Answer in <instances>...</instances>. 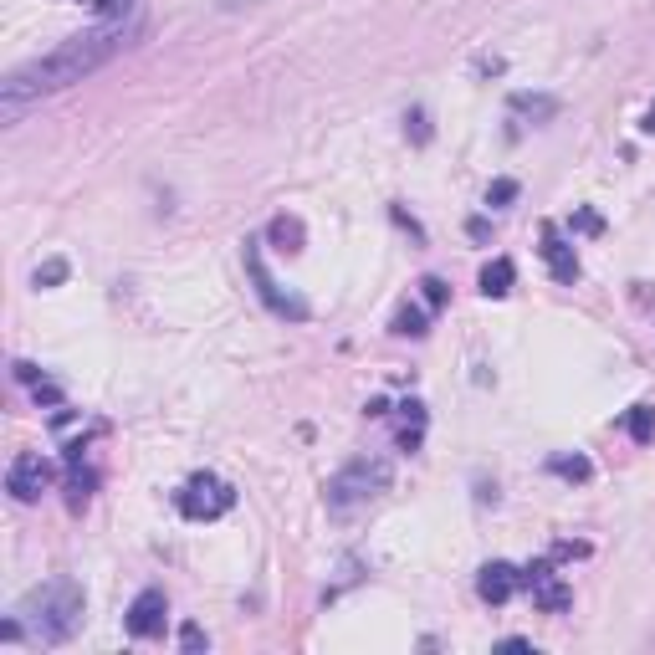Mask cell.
Instances as JSON below:
<instances>
[{
  "label": "cell",
  "instance_id": "cell-1",
  "mask_svg": "<svg viewBox=\"0 0 655 655\" xmlns=\"http://www.w3.org/2000/svg\"><path fill=\"white\" fill-rule=\"evenodd\" d=\"M139 31H144L139 11H128V16H108V21H98L93 31L67 36L62 47H52L47 57H36V62L16 67L6 82H0V123H16L31 103H41L47 93H62V87L82 82L87 72L108 67L123 47H134V36H139Z\"/></svg>",
  "mask_w": 655,
  "mask_h": 655
},
{
  "label": "cell",
  "instance_id": "cell-20",
  "mask_svg": "<svg viewBox=\"0 0 655 655\" xmlns=\"http://www.w3.org/2000/svg\"><path fill=\"white\" fill-rule=\"evenodd\" d=\"M512 200H517V180H497L487 190V205H512Z\"/></svg>",
  "mask_w": 655,
  "mask_h": 655
},
{
  "label": "cell",
  "instance_id": "cell-3",
  "mask_svg": "<svg viewBox=\"0 0 655 655\" xmlns=\"http://www.w3.org/2000/svg\"><path fill=\"white\" fill-rule=\"evenodd\" d=\"M389 476H395V466H389L384 456H359V461H348L333 482H328V507L333 512H354L364 502H374L384 487H389Z\"/></svg>",
  "mask_w": 655,
  "mask_h": 655
},
{
  "label": "cell",
  "instance_id": "cell-7",
  "mask_svg": "<svg viewBox=\"0 0 655 655\" xmlns=\"http://www.w3.org/2000/svg\"><path fill=\"white\" fill-rule=\"evenodd\" d=\"M522 584L533 589V604L543 609V615H563V609L574 604L569 584L553 574V563H528V569H522Z\"/></svg>",
  "mask_w": 655,
  "mask_h": 655
},
{
  "label": "cell",
  "instance_id": "cell-18",
  "mask_svg": "<svg viewBox=\"0 0 655 655\" xmlns=\"http://www.w3.org/2000/svg\"><path fill=\"white\" fill-rule=\"evenodd\" d=\"M553 98H533V93H517L512 98V113H533V118H553Z\"/></svg>",
  "mask_w": 655,
  "mask_h": 655
},
{
  "label": "cell",
  "instance_id": "cell-16",
  "mask_svg": "<svg viewBox=\"0 0 655 655\" xmlns=\"http://www.w3.org/2000/svg\"><path fill=\"white\" fill-rule=\"evenodd\" d=\"M272 241L282 251H302V221H297V215H277V221H272Z\"/></svg>",
  "mask_w": 655,
  "mask_h": 655
},
{
  "label": "cell",
  "instance_id": "cell-21",
  "mask_svg": "<svg viewBox=\"0 0 655 655\" xmlns=\"http://www.w3.org/2000/svg\"><path fill=\"white\" fill-rule=\"evenodd\" d=\"M405 134H410L415 144H425V139H430V123H425V113H420V108L405 118Z\"/></svg>",
  "mask_w": 655,
  "mask_h": 655
},
{
  "label": "cell",
  "instance_id": "cell-13",
  "mask_svg": "<svg viewBox=\"0 0 655 655\" xmlns=\"http://www.w3.org/2000/svg\"><path fill=\"white\" fill-rule=\"evenodd\" d=\"M625 430H630L635 446H650V441H655V405H635V410L625 415Z\"/></svg>",
  "mask_w": 655,
  "mask_h": 655
},
{
  "label": "cell",
  "instance_id": "cell-17",
  "mask_svg": "<svg viewBox=\"0 0 655 655\" xmlns=\"http://www.w3.org/2000/svg\"><path fill=\"white\" fill-rule=\"evenodd\" d=\"M425 313H430V308H415V302H405V308L395 313V333H400V338H420V333H425Z\"/></svg>",
  "mask_w": 655,
  "mask_h": 655
},
{
  "label": "cell",
  "instance_id": "cell-12",
  "mask_svg": "<svg viewBox=\"0 0 655 655\" xmlns=\"http://www.w3.org/2000/svg\"><path fill=\"white\" fill-rule=\"evenodd\" d=\"M548 471H553V476H563V482H589V476H594V461L574 451V456H553V461H548Z\"/></svg>",
  "mask_w": 655,
  "mask_h": 655
},
{
  "label": "cell",
  "instance_id": "cell-24",
  "mask_svg": "<svg viewBox=\"0 0 655 655\" xmlns=\"http://www.w3.org/2000/svg\"><path fill=\"white\" fill-rule=\"evenodd\" d=\"M180 645H185V650H205L210 640H205V630H200V625H185V630H180Z\"/></svg>",
  "mask_w": 655,
  "mask_h": 655
},
{
  "label": "cell",
  "instance_id": "cell-11",
  "mask_svg": "<svg viewBox=\"0 0 655 655\" xmlns=\"http://www.w3.org/2000/svg\"><path fill=\"white\" fill-rule=\"evenodd\" d=\"M512 282H517V272H512L507 256H497V261H487V267H482V297H507Z\"/></svg>",
  "mask_w": 655,
  "mask_h": 655
},
{
  "label": "cell",
  "instance_id": "cell-9",
  "mask_svg": "<svg viewBox=\"0 0 655 655\" xmlns=\"http://www.w3.org/2000/svg\"><path fill=\"white\" fill-rule=\"evenodd\" d=\"M543 261H548L553 282H563V287H574V282H579V256H574V241H563V231H558L553 221L543 226Z\"/></svg>",
  "mask_w": 655,
  "mask_h": 655
},
{
  "label": "cell",
  "instance_id": "cell-5",
  "mask_svg": "<svg viewBox=\"0 0 655 655\" xmlns=\"http://www.w3.org/2000/svg\"><path fill=\"white\" fill-rule=\"evenodd\" d=\"M261 241H246V272H251V282H256V292H261V302L277 313V318H292V323H302L308 318V302H302L297 292H287L272 272H267V261H261V251H256Z\"/></svg>",
  "mask_w": 655,
  "mask_h": 655
},
{
  "label": "cell",
  "instance_id": "cell-6",
  "mask_svg": "<svg viewBox=\"0 0 655 655\" xmlns=\"http://www.w3.org/2000/svg\"><path fill=\"white\" fill-rule=\"evenodd\" d=\"M47 487H52V461L36 456V451H21V456L11 461V471H6V492H11L16 502H36Z\"/></svg>",
  "mask_w": 655,
  "mask_h": 655
},
{
  "label": "cell",
  "instance_id": "cell-4",
  "mask_svg": "<svg viewBox=\"0 0 655 655\" xmlns=\"http://www.w3.org/2000/svg\"><path fill=\"white\" fill-rule=\"evenodd\" d=\"M174 507H180V517H190V522H215V517H226L236 507V492H231V482L205 471V476H190V482L174 492Z\"/></svg>",
  "mask_w": 655,
  "mask_h": 655
},
{
  "label": "cell",
  "instance_id": "cell-28",
  "mask_svg": "<svg viewBox=\"0 0 655 655\" xmlns=\"http://www.w3.org/2000/svg\"><path fill=\"white\" fill-rule=\"evenodd\" d=\"M645 134H655V108L645 113Z\"/></svg>",
  "mask_w": 655,
  "mask_h": 655
},
{
  "label": "cell",
  "instance_id": "cell-27",
  "mask_svg": "<svg viewBox=\"0 0 655 655\" xmlns=\"http://www.w3.org/2000/svg\"><path fill=\"white\" fill-rule=\"evenodd\" d=\"M241 6H256V0H221V11H241Z\"/></svg>",
  "mask_w": 655,
  "mask_h": 655
},
{
  "label": "cell",
  "instance_id": "cell-26",
  "mask_svg": "<svg viewBox=\"0 0 655 655\" xmlns=\"http://www.w3.org/2000/svg\"><path fill=\"white\" fill-rule=\"evenodd\" d=\"M589 553V543H558L553 548V558H584Z\"/></svg>",
  "mask_w": 655,
  "mask_h": 655
},
{
  "label": "cell",
  "instance_id": "cell-25",
  "mask_svg": "<svg viewBox=\"0 0 655 655\" xmlns=\"http://www.w3.org/2000/svg\"><path fill=\"white\" fill-rule=\"evenodd\" d=\"M87 6H98L108 16H128V11H134V0H87Z\"/></svg>",
  "mask_w": 655,
  "mask_h": 655
},
{
  "label": "cell",
  "instance_id": "cell-10",
  "mask_svg": "<svg viewBox=\"0 0 655 655\" xmlns=\"http://www.w3.org/2000/svg\"><path fill=\"white\" fill-rule=\"evenodd\" d=\"M517 584H522V569H512V563H502V558L476 574V594H482L487 604H507L517 594Z\"/></svg>",
  "mask_w": 655,
  "mask_h": 655
},
{
  "label": "cell",
  "instance_id": "cell-2",
  "mask_svg": "<svg viewBox=\"0 0 655 655\" xmlns=\"http://www.w3.org/2000/svg\"><path fill=\"white\" fill-rule=\"evenodd\" d=\"M16 615H21V625H26L31 640L62 645V640H72L77 625H82V589H77L72 579H52V584L31 589V594L21 599Z\"/></svg>",
  "mask_w": 655,
  "mask_h": 655
},
{
  "label": "cell",
  "instance_id": "cell-15",
  "mask_svg": "<svg viewBox=\"0 0 655 655\" xmlns=\"http://www.w3.org/2000/svg\"><path fill=\"white\" fill-rule=\"evenodd\" d=\"M93 487H98V476H93V471H82V466H72V476H67V507H87Z\"/></svg>",
  "mask_w": 655,
  "mask_h": 655
},
{
  "label": "cell",
  "instance_id": "cell-22",
  "mask_svg": "<svg viewBox=\"0 0 655 655\" xmlns=\"http://www.w3.org/2000/svg\"><path fill=\"white\" fill-rule=\"evenodd\" d=\"M574 231H584V236H599V231H604V221H599L594 210H574Z\"/></svg>",
  "mask_w": 655,
  "mask_h": 655
},
{
  "label": "cell",
  "instance_id": "cell-8",
  "mask_svg": "<svg viewBox=\"0 0 655 655\" xmlns=\"http://www.w3.org/2000/svg\"><path fill=\"white\" fill-rule=\"evenodd\" d=\"M164 615H169V604H164V589H144L134 604H128V635L134 640H154L164 630Z\"/></svg>",
  "mask_w": 655,
  "mask_h": 655
},
{
  "label": "cell",
  "instance_id": "cell-23",
  "mask_svg": "<svg viewBox=\"0 0 655 655\" xmlns=\"http://www.w3.org/2000/svg\"><path fill=\"white\" fill-rule=\"evenodd\" d=\"M67 277V261H47V267L36 272V287H52V282H62Z\"/></svg>",
  "mask_w": 655,
  "mask_h": 655
},
{
  "label": "cell",
  "instance_id": "cell-19",
  "mask_svg": "<svg viewBox=\"0 0 655 655\" xmlns=\"http://www.w3.org/2000/svg\"><path fill=\"white\" fill-rule=\"evenodd\" d=\"M420 297H425V308H430V313H441V308H446V297H451V287H446L441 277H425V282H420Z\"/></svg>",
  "mask_w": 655,
  "mask_h": 655
},
{
  "label": "cell",
  "instance_id": "cell-14",
  "mask_svg": "<svg viewBox=\"0 0 655 655\" xmlns=\"http://www.w3.org/2000/svg\"><path fill=\"white\" fill-rule=\"evenodd\" d=\"M405 410V425H400V446L405 451H420V435H425V405H400Z\"/></svg>",
  "mask_w": 655,
  "mask_h": 655
}]
</instances>
